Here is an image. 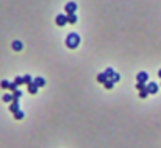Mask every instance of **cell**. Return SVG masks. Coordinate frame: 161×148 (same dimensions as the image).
Listing matches in <instances>:
<instances>
[{"mask_svg":"<svg viewBox=\"0 0 161 148\" xmlns=\"http://www.w3.org/2000/svg\"><path fill=\"white\" fill-rule=\"evenodd\" d=\"M78 44H80V36L77 33H71L66 38V45L69 49H75V47H78Z\"/></svg>","mask_w":161,"mask_h":148,"instance_id":"obj_1","label":"cell"},{"mask_svg":"<svg viewBox=\"0 0 161 148\" xmlns=\"http://www.w3.org/2000/svg\"><path fill=\"white\" fill-rule=\"evenodd\" d=\"M64 10H66V14H67V16H69V14H75V10H77V3H75V2H69V3H66Z\"/></svg>","mask_w":161,"mask_h":148,"instance_id":"obj_2","label":"cell"},{"mask_svg":"<svg viewBox=\"0 0 161 148\" xmlns=\"http://www.w3.org/2000/svg\"><path fill=\"white\" fill-rule=\"evenodd\" d=\"M136 80H138V83H147V80H149L147 72H139V73L136 75Z\"/></svg>","mask_w":161,"mask_h":148,"instance_id":"obj_3","label":"cell"},{"mask_svg":"<svg viewBox=\"0 0 161 148\" xmlns=\"http://www.w3.org/2000/svg\"><path fill=\"white\" fill-rule=\"evenodd\" d=\"M66 22H67V14H58V16H56V24H58L60 27H63Z\"/></svg>","mask_w":161,"mask_h":148,"instance_id":"obj_4","label":"cell"},{"mask_svg":"<svg viewBox=\"0 0 161 148\" xmlns=\"http://www.w3.org/2000/svg\"><path fill=\"white\" fill-rule=\"evenodd\" d=\"M147 92L149 94H156L158 92V84L156 83H149L147 84Z\"/></svg>","mask_w":161,"mask_h":148,"instance_id":"obj_5","label":"cell"},{"mask_svg":"<svg viewBox=\"0 0 161 148\" xmlns=\"http://www.w3.org/2000/svg\"><path fill=\"white\" fill-rule=\"evenodd\" d=\"M10 111H11L13 114H16L17 111H21V109H19V101H11V104H10Z\"/></svg>","mask_w":161,"mask_h":148,"instance_id":"obj_6","label":"cell"},{"mask_svg":"<svg viewBox=\"0 0 161 148\" xmlns=\"http://www.w3.org/2000/svg\"><path fill=\"white\" fill-rule=\"evenodd\" d=\"M97 81H99V83H102V84H105V83L108 81V76L105 75V72H102V73H99V75H97Z\"/></svg>","mask_w":161,"mask_h":148,"instance_id":"obj_7","label":"cell"},{"mask_svg":"<svg viewBox=\"0 0 161 148\" xmlns=\"http://www.w3.org/2000/svg\"><path fill=\"white\" fill-rule=\"evenodd\" d=\"M33 83H35L38 87H42V86L46 84V80H44V78H35V81H33Z\"/></svg>","mask_w":161,"mask_h":148,"instance_id":"obj_8","label":"cell"},{"mask_svg":"<svg viewBox=\"0 0 161 148\" xmlns=\"http://www.w3.org/2000/svg\"><path fill=\"white\" fill-rule=\"evenodd\" d=\"M28 92H30V94H36V92H38V86H36L35 83L28 84Z\"/></svg>","mask_w":161,"mask_h":148,"instance_id":"obj_9","label":"cell"},{"mask_svg":"<svg viewBox=\"0 0 161 148\" xmlns=\"http://www.w3.org/2000/svg\"><path fill=\"white\" fill-rule=\"evenodd\" d=\"M3 101H7V103H10V101H14V97H13V94H5L3 95Z\"/></svg>","mask_w":161,"mask_h":148,"instance_id":"obj_10","label":"cell"},{"mask_svg":"<svg viewBox=\"0 0 161 148\" xmlns=\"http://www.w3.org/2000/svg\"><path fill=\"white\" fill-rule=\"evenodd\" d=\"M13 49L17 50V52L22 50V42H21V41H14V42H13Z\"/></svg>","mask_w":161,"mask_h":148,"instance_id":"obj_11","label":"cell"},{"mask_svg":"<svg viewBox=\"0 0 161 148\" xmlns=\"http://www.w3.org/2000/svg\"><path fill=\"white\" fill-rule=\"evenodd\" d=\"M33 81H35V80H33V78H32L30 75H24V83H25L27 86H28V84H32Z\"/></svg>","mask_w":161,"mask_h":148,"instance_id":"obj_12","label":"cell"},{"mask_svg":"<svg viewBox=\"0 0 161 148\" xmlns=\"http://www.w3.org/2000/svg\"><path fill=\"white\" fill-rule=\"evenodd\" d=\"M67 22H69V24H75V22H77V16H75V14H69V16H67Z\"/></svg>","mask_w":161,"mask_h":148,"instance_id":"obj_13","label":"cell"},{"mask_svg":"<svg viewBox=\"0 0 161 148\" xmlns=\"http://www.w3.org/2000/svg\"><path fill=\"white\" fill-rule=\"evenodd\" d=\"M114 73H116V72H114V70H113L111 67H108V69L105 70V75H106L108 78H113V75H114Z\"/></svg>","mask_w":161,"mask_h":148,"instance_id":"obj_14","label":"cell"},{"mask_svg":"<svg viewBox=\"0 0 161 148\" xmlns=\"http://www.w3.org/2000/svg\"><path fill=\"white\" fill-rule=\"evenodd\" d=\"M136 89H138L139 92H141V90H145V89H147V84H145V83H138V84H136Z\"/></svg>","mask_w":161,"mask_h":148,"instance_id":"obj_15","label":"cell"},{"mask_svg":"<svg viewBox=\"0 0 161 148\" xmlns=\"http://www.w3.org/2000/svg\"><path fill=\"white\" fill-rule=\"evenodd\" d=\"M21 95H22V92L17 89V90H14L13 92V97H14V101H19V98H21Z\"/></svg>","mask_w":161,"mask_h":148,"instance_id":"obj_16","label":"cell"},{"mask_svg":"<svg viewBox=\"0 0 161 148\" xmlns=\"http://www.w3.org/2000/svg\"><path fill=\"white\" fill-rule=\"evenodd\" d=\"M14 83L17 84V87H19L21 84H25V83H24V76H16V80H14Z\"/></svg>","mask_w":161,"mask_h":148,"instance_id":"obj_17","label":"cell"},{"mask_svg":"<svg viewBox=\"0 0 161 148\" xmlns=\"http://www.w3.org/2000/svg\"><path fill=\"white\" fill-rule=\"evenodd\" d=\"M0 86H2L3 89H10V86H11V83H10V81H7V80H3L2 83H0Z\"/></svg>","mask_w":161,"mask_h":148,"instance_id":"obj_18","label":"cell"},{"mask_svg":"<svg viewBox=\"0 0 161 148\" xmlns=\"http://www.w3.org/2000/svg\"><path fill=\"white\" fill-rule=\"evenodd\" d=\"M113 86H114V81H113V80H108V81L105 83V87H106V89H113Z\"/></svg>","mask_w":161,"mask_h":148,"instance_id":"obj_19","label":"cell"},{"mask_svg":"<svg viewBox=\"0 0 161 148\" xmlns=\"http://www.w3.org/2000/svg\"><path fill=\"white\" fill-rule=\"evenodd\" d=\"M14 118H16V120H21V118H24V112H22V111H17V112L14 114Z\"/></svg>","mask_w":161,"mask_h":148,"instance_id":"obj_20","label":"cell"},{"mask_svg":"<svg viewBox=\"0 0 161 148\" xmlns=\"http://www.w3.org/2000/svg\"><path fill=\"white\" fill-rule=\"evenodd\" d=\"M147 95H149V92H147V89H145V90H141V92H139V97H141V98H145Z\"/></svg>","mask_w":161,"mask_h":148,"instance_id":"obj_21","label":"cell"},{"mask_svg":"<svg viewBox=\"0 0 161 148\" xmlns=\"http://www.w3.org/2000/svg\"><path fill=\"white\" fill-rule=\"evenodd\" d=\"M111 80H113V81H114V83H116V81H119V80H120V75H119V73H114V75H113V78H111Z\"/></svg>","mask_w":161,"mask_h":148,"instance_id":"obj_22","label":"cell"},{"mask_svg":"<svg viewBox=\"0 0 161 148\" xmlns=\"http://www.w3.org/2000/svg\"><path fill=\"white\" fill-rule=\"evenodd\" d=\"M10 90H11V92L17 90V84H16V83H11V86H10Z\"/></svg>","mask_w":161,"mask_h":148,"instance_id":"obj_23","label":"cell"},{"mask_svg":"<svg viewBox=\"0 0 161 148\" xmlns=\"http://www.w3.org/2000/svg\"><path fill=\"white\" fill-rule=\"evenodd\" d=\"M158 75H159V78H161V69H159V72H158Z\"/></svg>","mask_w":161,"mask_h":148,"instance_id":"obj_24","label":"cell"}]
</instances>
